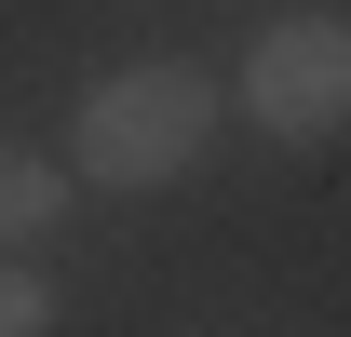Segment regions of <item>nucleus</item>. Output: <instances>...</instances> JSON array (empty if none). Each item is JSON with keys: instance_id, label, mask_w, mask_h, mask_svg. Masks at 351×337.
<instances>
[{"instance_id": "20e7f679", "label": "nucleus", "mask_w": 351, "mask_h": 337, "mask_svg": "<svg viewBox=\"0 0 351 337\" xmlns=\"http://www.w3.org/2000/svg\"><path fill=\"white\" fill-rule=\"evenodd\" d=\"M0 337H54V284L14 270V256H0Z\"/></svg>"}, {"instance_id": "f03ea898", "label": "nucleus", "mask_w": 351, "mask_h": 337, "mask_svg": "<svg viewBox=\"0 0 351 337\" xmlns=\"http://www.w3.org/2000/svg\"><path fill=\"white\" fill-rule=\"evenodd\" d=\"M243 108H257L284 149H324V135L351 122V27H338V14H284V27H257V54H243Z\"/></svg>"}, {"instance_id": "7ed1b4c3", "label": "nucleus", "mask_w": 351, "mask_h": 337, "mask_svg": "<svg viewBox=\"0 0 351 337\" xmlns=\"http://www.w3.org/2000/svg\"><path fill=\"white\" fill-rule=\"evenodd\" d=\"M54 229H68V162L0 149V243H54Z\"/></svg>"}, {"instance_id": "f257e3e1", "label": "nucleus", "mask_w": 351, "mask_h": 337, "mask_svg": "<svg viewBox=\"0 0 351 337\" xmlns=\"http://www.w3.org/2000/svg\"><path fill=\"white\" fill-rule=\"evenodd\" d=\"M203 135H217V82L203 68H108L68 108V162L95 189H162V175L203 162Z\"/></svg>"}]
</instances>
